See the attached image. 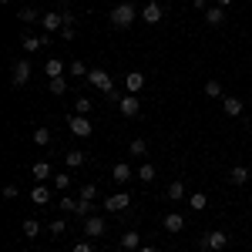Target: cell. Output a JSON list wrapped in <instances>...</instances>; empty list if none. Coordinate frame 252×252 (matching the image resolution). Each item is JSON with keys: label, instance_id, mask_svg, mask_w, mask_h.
Instances as JSON below:
<instances>
[{"label": "cell", "instance_id": "6da1fadb", "mask_svg": "<svg viewBox=\"0 0 252 252\" xmlns=\"http://www.w3.org/2000/svg\"><path fill=\"white\" fill-rule=\"evenodd\" d=\"M135 17H138V10L131 3H118L115 10H111V27H115V31H128V27L135 24Z\"/></svg>", "mask_w": 252, "mask_h": 252}, {"label": "cell", "instance_id": "7a4b0ae2", "mask_svg": "<svg viewBox=\"0 0 252 252\" xmlns=\"http://www.w3.org/2000/svg\"><path fill=\"white\" fill-rule=\"evenodd\" d=\"M84 81H88L91 88H97V91H101L104 97L115 91V81H111V74H108L104 67H94V71H88V78H84Z\"/></svg>", "mask_w": 252, "mask_h": 252}, {"label": "cell", "instance_id": "3957f363", "mask_svg": "<svg viewBox=\"0 0 252 252\" xmlns=\"http://www.w3.org/2000/svg\"><path fill=\"white\" fill-rule=\"evenodd\" d=\"M67 128H71V135H78V138H91V131H94V125L88 121V115H71L67 118Z\"/></svg>", "mask_w": 252, "mask_h": 252}, {"label": "cell", "instance_id": "277c9868", "mask_svg": "<svg viewBox=\"0 0 252 252\" xmlns=\"http://www.w3.org/2000/svg\"><path fill=\"white\" fill-rule=\"evenodd\" d=\"M104 232H108V222H104L101 215H88V219H84V235H88V239H101Z\"/></svg>", "mask_w": 252, "mask_h": 252}, {"label": "cell", "instance_id": "5b68a950", "mask_svg": "<svg viewBox=\"0 0 252 252\" xmlns=\"http://www.w3.org/2000/svg\"><path fill=\"white\" fill-rule=\"evenodd\" d=\"M202 249H205V252H222V249H229V235H225V232H209L205 239H202Z\"/></svg>", "mask_w": 252, "mask_h": 252}, {"label": "cell", "instance_id": "8992f818", "mask_svg": "<svg viewBox=\"0 0 252 252\" xmlns=\"http://www.w3.org/2000/svg\"><path fill=\"white\" fill-rule=\"evenodd\" d=\"M104 209L108 212H125V209H131V195L128 192H115L104 198Z\"/></svg>", "mask_w": 252, "mask_h": 252}, {"label": "cell", "instance_id": "52a82bcc", "mask_svg": "<svg viewBox=\"0 0 252 252\" xmlns=\"http://www.w3.org/2000/svg\"><path fill=\"white\" fill-rule=\"evenodd\" d=\"M27 81H31V61H17L14 71H10V84L14 88H24Z\"/></svg>", "mask_w": 252, "mask_h": 252}, {"label": "cell", "instance_id": "ba28073f", "mask_svg": "<svg viewBox=\"0 0 252 252\" xmlns=\"http://www.w3.org/2000/svg\"><path fill=\"white\" fill-rule=\"evenodd\" d=\"M118 111L125 118H138L141 115V101H138V94H125L121 101H118Z\"/></svg>", "mask_w": 252, "mask_h": 252}, {"label": "cell", "instance_id": "9c48e42d", "mask_svg": "<svg viewBox=\"0 0 252 252\" xmlns=\"http://www.w3.org/2000/svg\"><path fill=\"white\" fill-rule=\"evenodd\" d=\"M161 17H165V10H161V3H155V0H148V3L141 7V20H145V24L155 27V24H161Z\"/></svg>", "mask_w": 252, "mask_h": 252}, {"label": "cell", "instance_id": "30bf717a", "mask_svg": "<svg viewBox=\"0 0 252 252\" xmlns=\"http://www.w3.org/2000/svg\"><path fill=\"white\" fill-rule=\"evenodd\" d=\"M40 24H44V34H61V27H64V14L47 10V14L40 17Z\"/></svg>", "mask_w": 252, "mask_h": 252}, {"label": "cell", "instance_id": "8fae6325", "mask_svg": "<svg viewBox=\"0 0 252 252\" xmlns=\"http://www.w3.org/2000/svg\"><path fill=\"white\" fill-rule=\"evenodd\" d=\"M161 225H165V232H168V235H178L182 229H185V215H182V212H168L165 219H161Z\"/></svg>", "mask_w": 252, "mask_h": 252}, {"label": "cell", "instance_id": "7c38bea8", "mask_svg": "<svg viewBox=\"0 0 252 252\" xmlns=\"http://www.w3.org/2000/svg\"><path fill=\"white\" fill-rule=\"evenodd\" d=\"M51 198H54V192H51L44 182H37V185L31 189V202H34V205H51Z\"/></svg>", "mask_w": 252, "mask_h": 252}, {"label": "cell", "instance_id": "4fadbf2b", "mask_svg": "<svg viewBox=\"0 0 252 252\" xmlns=\"http://www.w3.org/2000/svg\"><path fill=\"white\" fill-rule=\"evenodd\" d=\"M125 88H128V94H138V91L145 88V74H141V71H128V74H125Z\"/></svg>", "mask_w": 252, "mask_h": 252}, {"label": "cell", "instance_id": "5bb4252c", "mask_svg": "<svg viewBox=\"0 0 252 252\" xmlns=\"http://www.w3.org/2000/svg\"><path fill=\"white\" fill-rule=\"evenodd\" d=\"M74 34H78V20H74V14H71V10H64V27H61V40H74Z\"/></svg>", "mask_w": 252, "mask_h": 252}, {"label": "cell", "instance_id": "9a60e30c", "mask_svg": "<svg viewBox=\"0 0 252 252\" xmlns=\"http://www.w3.org/2000/svg\"><path fill=\"white\" fill-rule=\"evenodd\" d=\"M31 175H34L37 182H47V178H54V165H51V161H34Z\"/></svg>", "mask_w": 252, "mask_h": 252}, {"label": "cell", "instance_id": "2e32d148", "mask_svg": "<svg viewBox=\"0 0 252 252\" xmlns=\"http://www.w3.org/2000/svg\"><path fill=\"white\" fill-rule=\"evenodd\" d=\"M222 111H225L229 118H239L242 111H246V104H242L239 97H222Z\"/></svg>", "mask_w": 252, "mask_h": 252}, {"label": "cell", "instance_id": "e0dca14e", "mask_svg": "<svg viewBox=\"0 0 252 252\" xmlns=\"http://www.w3.org/2000/svg\"><path fill=\"white\" fill-rule=\"evenodd\" d=\"M111 178H115L118 185H128V182H131V168H128V161H118L115 168H111Z\"/></svg>", "mask_w": 252, "mask_h": 252}, {"label": "cell", "instance_id": "ac0fdd59", "mask_svg": "<svg viewBox=\"0 0 252 252\" xmlns=\"http://www.w3.org/2000/svg\"><path fill=\"white\" fill-rule=\"evenodd\" d=\"M205 24L209 27H222L225 24V7H209L205 10Z\"/></svg>", "mask_w": 252, "mask_h": 252}, {"label": "cell", "instance_id": "d6986e66", "mask_svg": "<svg viewBox=\"0 0 252 252\" xmlns=\"http://www.w3.org/2000/svg\"><path fill=\"white\" fill-rule=\"evenodd\" d=\"M165 198H168V202H182V198H185V182H182V178H178V182H168Z\"/></svg>", "mask_w": 252, "mask_h": 252}, {"label": "cell", "instance_id": "ffe728a7", "mask_svg": "<svg viewBox=\"0 0 252 252\" xmlns=\"http://www.w3.org/2000/svg\"><path fill=\"white\" fill-rule=\"evenodd\" d=\"M44 71H47V78H64V61L61 58H47Z\"/></svg>", "mask_w": 252, "mask_h": 252}, {"label": "cell", "instance_id": "44dd1931", "mask_svg": "<svg viewBox=\"0 0 252 252\" xmlns=\"http://www.w3.org/2000/svg\"><path fill=\"white\" fill-rule=\"evenodd\" d=\"M229 182H232V185H246V182H249V168H246V165H232Z\"/></svg>", "mask_w": 252, "mask_h": 252}, {"label": "cell", "instance_id": "7402d4cb", "mask_svg": "<svg viewBox=\"0 0 252 252\" xmlns=\"http://www.w3.org/2000/svg\"><path fill=\"white\" fill-rule=\"evenodd\" d=\"M121 249L138 252V249H141V235H138V232H125V235H121Z\"/></svg>", "mask_w": 252, "mask_h": 252}, {"label": "cell", "instance_id": "603a6c76", "mask_svg": "<svg viewBox=\"0 0 252 252\" xmlns=\"http://www.w3.org/2000/svg\"><path fill=\"white\" fill-rule=\"evenodd\" d=\"M51 182H54V189H58V192H67V189L74 185V182H71V172H58Z\"/></svg>", "mask_w": 252, "mask_h": 252}, {"label": "cell", "instance_id": "cb8c5ba5", "mask_svg": "<svg viewBox=\"0 0 252 252\" xmlns=\"http://www.w3.org/2000/svg\"><path fill=\"white\" fill-rule=\"evenodd\" d=\"M64 165H67V168H81V165H84V152H78V148L67 152V155H64Z\"/></svg>", "mask_w": 252, "mask_h": 252}, {"label": "cell", "instance_id": "d4e9b609", "mask_svg": "<svg viewBox=\"0 0 252 252\" xmlns=\"http://www.w3.org/2000/svg\"><path fill=\"white\" fill-rule=\"evenodd\" d=\"M91 108H94L91 97H74V115H91Z\"/></svg>", "mask_w": 252, "mask_h": 252}, {"label": "cell", "instance_id": "484cf974", "mask_svg": "<svg viewBox=\"0 0 252 252\" xmlns=\"http://www.w3.org/2000/svg\"><path fill=\"white\" fill-rule=\"evenodd\" d=\"M78 198H91V202H94V198H97V185H94V182H81Z\"/></svg>", "mask_w": 252, "mask_h": 252}, {"label": "cell", "instance_id": "4316f807", "mask_svg": "<svg viewBox=\"0 0 252 252\" xmlns=\"http://www.w3.org/2000/svg\"><path fill=\"white\" fill-rule=\"evenodd\" d=\"M209 205V195L205 192H192L189 195V209H205Z\"/></svg>", "mask_w": 252, "mask_h": 252}, {"label": "cell", "instance_id": "83f0119b", "mask_svg": "<svg viewBox=\"0 0 252 252\" xmlns=\"http://www.w3.org/2000/svg\"><path fill=\"white\" fill-rule=\"evenodd\" d=\"M20 47H24L27 54H34V51L44 47V37H24V40H20Z\"/></svg>", "mask_w": 252, "mask_h": 252}, {"label": "cell", "instance_id": "f1b7e54d", "mask_svg": "<svg viewBox=\"0 0 252 252\" xmlns=\"http://www.w3.org/2000/svg\"><path fill=\"white\" fill-rule=\"evenodd\" d=\"M74 215H78V219H88V215H91V198H78V202H74Z\"/></svg>", "mask_w": 252, "mask_h": 252}, {"label": "cell", "instance_id": "f546056e", "mask_svg": "<svg viewBox=\"0 0 252 252\" xmlns=\"http://www.w3.org/2000/svg\"><path fill=\"white\" fill-rule=\"evenodd\" d=\"M24 235H27V239H37L40 235V222L37 219H27V222H24Z\"/></svg>", "mask_w": 252, "mask_h": 252}, {"label": "cell", "instance_id": "4dcf8cb0", "mask_svg": "<svg viewBox=\"0 0 252 252\" xmlns=\"http://www.w3.org/2000/svg\"><path fill=\"white\" fill-rule=\"evenodd\" d=\"M34 145H51V128H34Z\"/></svg>", "mask_w": 252, "mask_h": 252}, {"label": "cell", "instance_id": "1f68e13d", "mask_svg": "<svg viewBox=\"0 0 252 252\" xmlns=\"http://www.w3.org/2000/svg\"><path fill=\"white\" fill-rule=\"evenodd\" d=\"M17 20H20V24H34V20H40V14L34 10V7H24V10L17 14Z\"/></svg>", "mask_w": 252, "mask_h": 252}, {"label": "cell", "instance_id": "d6a6232c", "mask_svg": "<svg viewBox=\"0 0 252 252\" xmlns=\"http://www.w3.org/2000/svg\"><path fill=\"white\" fill-rule=\"evenodd\" d=\"M67 74H74V78H88V64H84V61H71Z\"/></svg>", "mask_w": 252, "mask_h": 252}, {"label": "cell", "instance_id": "836d02e7", "mask_svg": "<svg viewBox=\"0 0 252 252\" xmlns=\"http://www.w3.org/2000/svg\"><path fill=\"white\" fill-rule=\"evenodd\" d=\"M145 152H148V141H145V138H135V141L128 145V155H145Z\"/></svg>", "mask_w": 252, "mask_h": 252}, {"label": "cell", "instance_id": "e575fe53", "mask_svg": "<svg viewBox=\"0 0 252 252\" xmlns=\"http://www.w3.org/2000/svg\"><path fill=\"white\" fill-rule=\"evenodd\" d=\"M205 97H222V84H219L215 78L205 81Z\"/></svg>", "mask_w": 252, "mask_h": 252}, {"label": "cell", "instance_id": "d590c367", "mask_svg": "<svg viewBox=\"0 0 252 252\" xmlns=\"http://www.w3.org/2000/svg\"><path fill=\"white\" fill-rule=\"evenodd\" d=\"M138 178H141V182H155V165H152V161L141 165V168H138Z\"/></svg>", "mask_w": 252, "mask_h": 252}, {"label": "cell", "instance_id": "8d00e7d4", "mask_svg": "<svg viewBox=\"0 0 252 252\" xmlns=\"http://www.w3.org/2000/svg\"><path fill=\"white\" fill-rule=\"evenodd\" d=\"M47 88H51V94H64V91H67V81H64V78H51Z\"/></svg>", "mask_w": 252, "mask_h": 252}, {"label": "cell", "instance_id": "74e56055", "mask_svg": "<svg viewBox=\"0 0 252 252\" xmlns=\"http://www.w3.org/2000/svg\"><path fill=\"white\" fill-rule=\"evenodd\" d=\"M47 229H51V235H64V232H67V222H64V219H54Z\"/></svg>", "mask_w": 252, "mask_h": 252}, {"label": "cell", "instance_id": "f35d334b", "mask_svg": "<svg viewBox=\"0 0 252 252\" xmlns=\"http://www.w3.org/2000/svg\"><path fill=\"white\" fill-rule=\"evenodd\" d=\"M74 202H78V198H67V195H64V198H61V212L74 215Z\"/></svg>", "mask_w": 252, "mask_h": 252}, {"label": "cell", "instance_id": "ab89813d", "mask_svg": "<svg viewBox=\"0 0 252 252\" xmlns=\"http://www.w3.org/2000/svg\"><path fill=\"white\" fill-rule=\"evenodd\" d=\"M17 195H20V189L14 185V182H7V185H3V198H17Z\"/></svg>", "mask_w": 252, "mask_h": 252}, {"label": "cell", "instance_id": "60d3db41", "mask_svg": "<svg viewBox=\"0 0 252 252\" xmlns=\"http://www.w3.org/2000/svg\"><path fill=\"white\" fill-rule=\"evenodd\" d=\"M71 252H94V249H91V242L84 239V242H74V249H71Z\"/></svg>", "mask_w": 252, "mask_h": 252}, {"label": "cell", "instance_id": "b9f144b4", "mask_svg": "<svg viewBox=\"0 0 252 252\" xmlns=\"http://www.w3.org/2000/svg\"><path fill=\"white\" fill-rule=\"evenodd\" d=\"M195 7H198V10H209V0H192Z\"/></svg>", "mask_w": 252, "mask_h": 252}, {"label": "cell", "instance_id": "7bdbcfd3", "mask_svg": "<svg viewBox=\"0 0 252 252\" xmlns=\"http://www.w3.org/2000/svg\"><path fill=\"white\" fill-rule=\"evenodd\" d=\"M138 252H158V249H155V246H141Z\"/></svg>", "mask_w": 252, "mask_h": 252}, {"label": "cell", "instance_id": "ee69618b", "mask_svg": "<svg viewBox=\"0 0 252 252\" xmlns=\"http://www.w3.org/2000/svg\"><path fill=\"white\" fill-rule=\"evenodd\" d=\"M229 3H232V0H215V7H229Z\"/></svg>", "mask_w": 252, "mask_h": 252}, {"label": "cell", "instance_id": "f6af8a7d", "mask_svg": "<svg viewBox=\"0 0 252 252\" xmlns=\"http://www.w3.org/2000/svg\"><path fill=\"white\" fill-rule=\"evenodd\" d=\"M121 252H128V249H121Z\"/></svg>", "mask_w": 252, "mask_h": 252}, {"label": "cell", "instance_id": "bcb514c9", "mask_svg": "<svg viewBox=\"0 0 252 252\" xmlns=\"http://www.w3.org/2000/svg\"><path fill=\"white\" fill-rule=\"evenodd\" d=\"M222 252H229V249H222Z\"/></svg>", "mask_w": 252, "mask_h": 252}]
</instances>
